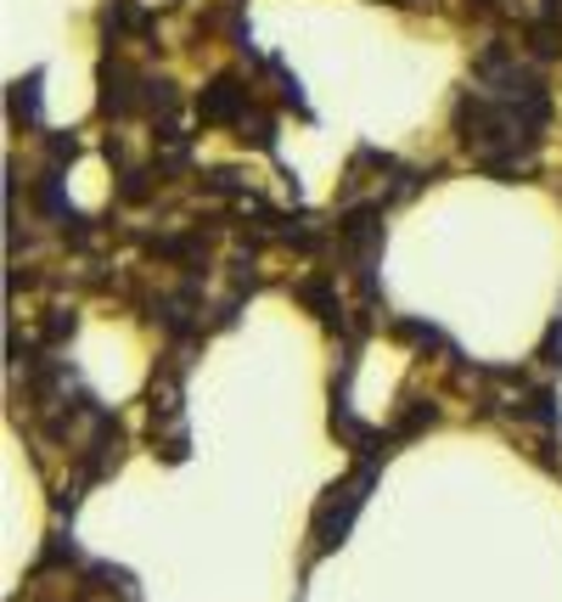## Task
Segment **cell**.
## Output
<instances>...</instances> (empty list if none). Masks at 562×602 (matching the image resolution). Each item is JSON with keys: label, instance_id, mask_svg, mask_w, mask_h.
Segmentation results:
<instances>
[{"label": "cell", "instance_id": "9c48e42d", "mask_svg": "<svg viewBox=\"0 0 562 602\" xmlns=\"http://www.w3.org/2000/svg\"><path fill=\"white\" fill-rule=\"evenodd\" d=\"M556 7H562V0H545V12H556Z\"/></svg>", "mask_w": 562, "mask_h": 602}, {"label": "cell", "instance_id": "5b68a950", "mask_svg": "<svg viewBox=\"0 0 562 602\" xmlns=\"http://www.w3.org/2000/svg\"><path fill=\"white\" fill-rule=\"evenodd\" d=\"M433 422H439V405H433V400H405V405H400V417H394V440L405 445V440L428 434Z\"/></svg>", "mask_w": 562, "mask_h": 602}, {"label": "cell", "instance_id": "ba28073f", "mask_svg": "<svg viewBox=\"0 0 562 602\" xmlns=\"http://www.w3.org/2000/svg\"><path fill=\"white\" fill-rule=\"evenodd\" d=\"M73 332H79V315H73V310H57V315L40 327V338H46V343H68Z\"/></svg>", "mask_w": 562, "mask_h": 602}, {"label": "cell", "instance_id": "6da1fadb", "mask_svg": "<svg viewBox=\"0 0 562 602\" xmlns=\"http://www.w3.org/2000/svg\"><path fill=\"white\" fill-rule=\"evenodd\" d=\"M371 484H378V462H365V468H354L343 484H332L327 495H321V506H315V524H310V535H315V546H310V558H327L343 535H349V524H354V512L365 506V495H371Z\"/></svg>", "mask_w": 562, "mask_h": 602}, {"label": "cell", "instance_id": "277c9868", "mask_svg": "<svg viewBox=\"0 0 562 602\" xmlns=\"http://www.w3.org/2000/svg\"><path fill=\"white\" fill-rule=\"evenodd\" d=\"M389 332L400 338V343H417V350H455V343L433 327V321H411V315H394L389 321Z\"/></svg>", "mask_w": 562, "mask_h": 602}, {"label": "cell", "instance_id": "8992f818", "mask_svg": "<svg viewBox=\"0 0 562 602\" xmlns=\"http://www.w3.org/2000/svg\"><path fill=\"white\" fill-rule=\"evenodd\" d=\"M40 84H46V68H34L29 79H18V84H12V119L40 124Z\"/></svg>", "mask_w": 562, "mask_h": 602}, {"label": "cell", "instance_id": "52a82bcc", "mask_svg": "<svg viewBox=\"0 0 562 602\" xmlns=\"http://www.w3.org/2000/svg\"><path fill=\"white\" fill-rule=\"evenodd\" d=\"M534 361H540L545 372H556V367H562V310L551 315V327H545V338H540V350H534Z\"/></svg>", "mask_w": 562, "mask_h": 602}, {"label": "cell", "instance_id": "7a4b0ae2", "mask_svg": "<svg viewBox=\"0 0 562 602\" xmlns=\"http://www.w3.org/2000/svg\"><path fill=\"white\" fill-rule=\"evenodd\" d=\"M248 113H253V97L242 91L237 73H220L209 91L198 97V119H203V124H231V130H237Z\"/></svg>", "mask_w": 562, "mask_h": 602}, {"label": "cell", "instance_id": "3957f363", "mask_svg": "<svg viewBox=\"0 0 562 602\" xmlns=\"http://www.w3.org/2000/svg\"><path fill=\"white\" fill-rule=\"evenodd\" d=\"M293 299H299V304H310L321 327H338V332H343V304H338V288H332V277H321V271H315V277L293 282Z\"/></svg>", "mask_w": 562, "mask_h": 602}]
</instances>
